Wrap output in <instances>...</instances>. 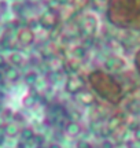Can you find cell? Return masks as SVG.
<instances>
[{
  "instance_id": "6da1fadb",
  "label": "cell",
  "mask_w": 140,
  "mask_h": 148,
  "mask_svg": "<svg viewBox=\"0 0 140 148\" xmlns=\"http://www.w3.org/2000/svg\"><path fill=\"white\" fill-rule=\"evenodd\" d=\"M136 138H137V140H140V132L136 133Z\"/></svg>"
}]
</instances>
